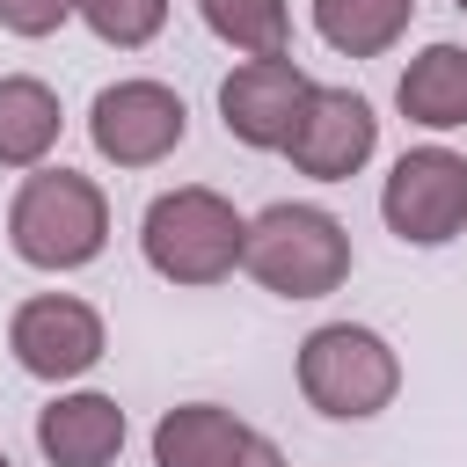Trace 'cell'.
<instances>
[{"label": "cell", "mask_w": 467, "mask_h": 467, "mask_svg": "<svg viewBox=\"0 0 467 467\" xmlns=\"http://www.w3.org/2000/svg\"><path fill=\"white\" fill-rule=\"evenodd\" d=\"M7 248L29 263V270H88L102 248H109V197L95 175H73V168H29L7 197Z\"/></svg>", "instance_id": "1"}, {"label": "cell", "mask_w": 467, "mask_h": 467, "mask_svg": "<svg viewBox=\"0 0 467 467\" xmlns=\"http://www.w3.org/2000/svg\"><path fill=\"white\" fill-rule=\"evenodd\" d=\"M241 241H248V212H234V197H219L212 182L161 190L139 219V255L168 285H226L241 270Z\"/></svg>", "instance_id": "2"}, {"label": "cell", "mask_w": 467, "mask_h": 467, "mask_svg": "<svg viewBox=\"0 0 467 467\" xmlns=\"http://www.w3.org/2000/svg\"><path fill=\"white\" fill-rule=\"evenodd\" d=\"M241 270L270 299H328L350 277V226L328 204H263L241 241Z\"/></svg>", "instance_id": "3"}, {"label": "cell", "mask_w": 467, "mask_h": 467, "mask_svg": "<svg viewBox=\"0 0 467 467\" xmlns=\"http://www.w3.org/2000/svg\"><path fill=\"white\" fill-rule=\"evenodd\" d=\"M292 372H299L306 409L328 416V423H372L401 394V350L365 321H321L299 343Z\"/></svg>", "instance_id": "4"}, {"label": "cell", "mask_w": 467, "mask_h": 467, "mask_svg": "<svg viewBox=\"0 0 467 467\" xmlns=\"http://www.w3.org/2000/svg\"><path fill=\"white\" fill-rule=\"evenodd\" d=\"M379 219L401 248H445L467 234V153L409 146L379 182Z\"/></svg>", "instance_id": "5"}, {"label": "cell", "mask_w": 467, "mask_h": 467, "mask_svg": "<svg viewBox=\"0 0 467 467\" xmlns=\"http://www.w3.org/2000/svg\"><path fill=\"white\" fill-rule=\"evenodd\" d=\"M88 139H95V153H102L109 168H161V161L190 139V109H182V95H175L168 80L131 73V80L95 88V102H88Z\"/></svg>", "instance_id": "6"}, {"label": "cell", "mask_w": 467, "mask_h": 467, "mask_svg": "<svg viewBox=\"0 0 467 467\" xmlns=\"http://www.w3.org/2000/svg\"><path fill=\"white\" fill-rule=\"evenodd\" d=\"M7 350H15V365H22L29 379L73 387V379H88V372L102 365L109 328H102V314H95L88 299H73V292H36V299H22V306L7 314Z\"/></svg>", "instance_id": "7"}, {"label": "cell", "mask_w": 467, "mask_h": 467, "mask_svg": "<svg viewBox=\"0 0 467 467\" xmlns=\"http://www.w3.org/2000/svg\"><path fill=\"white\" fill-rule=\"evenodd\" d=\"M372 153H379V117H372V102H365L358 88L314 80L306 102H299V124H292V139H285V161H292L299 175H314V182H350Z\"/></svg>", "instance_id": "8"}, {"label": "cell", "mask_w": 467, "mask_h": 467, "mask_svg": "<svg viewBox=\"0 0 467 467\" xmlns=\"http://www.w3.org/2000/svg\"><path fill=\"white\" fill-rule=\"evenodd\" d=\"M306 88H314V73H306L292 51L241 58V66L219 80V124H226V139H241L248 153H285Z\"/></svg>", "instance_id": "9"}, {"label": "cell", "mask_w": 467, "mask_h": 467, "mask_svg": "<svg viewBox=\"0 0 467 467\" xmlns=\"http://www.w3.org/2000/svg\"><path fill=\"white\" fill-rule=\"evenodd\" d=\"M124 431L131 423H124L117 394H102V387H58L36 409V452L51 467H117Z\"/></svg>", "instance_id": "10"}, {"label": "cell", "mask_w": 467, "mask_h": 467, "mask_svg": "<svg viewBox=\"0 0 467 467\" xmlns=\"http://www.w3.org/2000/svg\"><path fill=\"white\" fill-rule=\"evenodd\" d=\"M394 109L423 131H467V44H423L394 80Z\"/></svg>", "instance_id": "11"}, {"label": "cell", "mask_w": 467, "mask_h": 467, "mask_svg": "<svg viewBox=\"0 0 467 467\" xmlns=\"http://www.w3.org/2000/svg\"><path fill=\"white\" fill-rule=\"evenodd\" d=\"M66 131V109H58V88H44L36 73H0V168L7 175H29L51 161Z\"/></svg>", "instance_id": "12"}, {"label": "cell", "mask_w": 467, "mask_h": 467, "mask_svg": "<svg viewBox=\"0 0 467 467\" xmlns=\"http://www.w3.org/2000/svg\"><path fill=\"white\" fill-rule=\"evenodd\" d=\"M248 438V423L219 401H175L153 423V467H226L234 445Z\"/></svg>", "instance_id": "13"}, {"label": "cell", "mask_w": 467, "mask_h": 467, "mask_svg": "<svg viewBox=\"0 0 467 467\" xmlns=\"http://www.w3.org/2000/svg\"><path fill=\"white\" fill-rule=\"evenodd\" d=\"M416 22V0H314V36L336 58H387Z\"/></svg>", "instance_id": "14"}, {"label": "cell", "mask_w": 467, "mask_h": 467, "mask_svg": "<svg viewBox=\"0 0 467 467\" xmlns=\"http://www.w3.org/2000/svg\"><path fill=\"white\" fill-rule=\"evenodd\" d=\"M204 29L241 51V58H270V51H292V0H197Z\"/></svg>", "instance_id": "15"}, {"label": "cell", "mask_w": 467, "mask_h": 467, "mask_svg": "<svg viewBox=\"0 0 467 467\" xmlns=\"http://www.w3.org/2000/svg\"><path fill=\"white\" fill-rule=\"evenodd\" d=\"M168 7L175 0H73V15L95 29V44L109 51H146L161 29H168Z\"/></svg>", "instance_id": "16"}, {"label": "cell", "mask_w": 467, "mask_h": 467, "mask_svg": "<svg viewBox=\"0 0 467 467\" xmlns=\"http://www.w3.org/2000/svg\"><path fill=\"white\" fill-rule=\"evenodd\" d=\"M73 22V0H0V29L7 36H51V29H66Z\"/></svg>", "instance_id": "17"}, {"label": "cell", "mask_w": 467, "mask_h": 467, "mask_svg": "<svg viewBox=\"0 0 467 467\" xmlns=\"http://www.w3.org/2000/svg\"><path fill=\"white\" fill-rule=\"evenodd\" d=\"M226 467H285V452H277V438H263L255 423H248V438L234 445V460Z\"/></svg>", "instance_id": "18"}, {"label": "cell", "mask_w": 467, "mask_h": 467, "mask_svg": "<svg viewBox=\"0 0 467 467\" xmlns=\"http://www.w3.org/2000/svg\"><path fill=\"white\" fill-rule=\"evenodd\" d=\"M0 467H15V460H7V452H0Z\"/></svg>", "instance_id": "19"}, {"label": "cell", "mask_w": 467, "mask_h": 467, "mask_svg": "<svg viewBox=\"0 0 467 467\" xmlns=\"http://www.w3.org/2000/svg\"><path fill=\"white\" fill-rule=\"evenodd\" d=\"M452 7H460V15H467V0H452Z\"/></svg>", "instance_id": "20"}]
</instances>
